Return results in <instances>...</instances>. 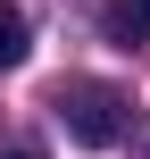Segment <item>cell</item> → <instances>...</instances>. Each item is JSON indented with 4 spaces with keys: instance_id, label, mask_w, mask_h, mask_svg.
<instances>
[{
    "instance_id": "6da1fadb",
    "label": "cell",
    "mask_w": 150,
    "mask_h": 159,
    "mask_svg": "<svg viewBox=\"0 0 150 159\" xmlns=\"http://www.w3.org/2000/svg\"><path fill=\"white\" fill-rule=\"evenodd\" d=\"M58 126H67L84 151H109V143L125 134V92H117V84H67V92H58Z\"/></svg>"
},
{
    "instance_id": "7a4b0ae2",
    "label": "cell",
    "mask_w": 150,
    "mask_h": 159,
    "mask_svg": "<svg viewBox=\"0 0 150 159\" xmlns=\"http://www.w3.org/2000/svg\"><path fill=\"white\" fill-rule=\"evenodd\" d=\"M100 25H109L117 50H142L150 42V0H100Z\"/></svg>"
},
{
    "instance_id": "3957f363",
    "label": "cell",
    "mask_w": 150,
    "mask_h": 159,
    "mask_svg": "<svg viewBox=\"0 0 150 159\" xmlns=\"http://www.w3.org/2000/svg\"><path fill=\"white\" fill-rule=\"evenodd\" d=\"M25 50H33V25H25V8H8V0H0V75H8V67H25Z\"/></svg>"
},
{
    "instance_id": "277c9868",
    "label": "cell",
    "mask_w": 150,
    "mask_h": 159,
    "mask_svg": "<svg viewBox=\"0 0 150 159\" xmlns=\"http://www.w3.org/2000/svg\"><path fill=\"white\" fill-rule=\"evenodd\" d=\"M0 159H50L42 143H0Z\"/></svg>"
}]
</instances>
